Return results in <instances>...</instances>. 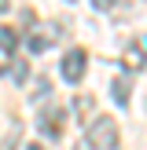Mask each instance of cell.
Returning <instances> with one entry per match:
<instances>
[{
  "mask_svg": "<svg viewBox=\"0 0 147 150\" xmlns=\"http://www.w3.org/2000/svg\"><path fill=\"white\" fill-rule=\"evenodd\" d=\"M85 143L92 146V150H114L118 146V125L110 121V117H96V121L88 125Z\"/></svg>",
  "mask_w": 147,
  "mask_h": 150,
  "instance_id": "cell-1",
  "label": "cell"
},
{
  "mask_svg": "<svg viewBox=\"0 0 147 150\" xmlns=\"http://www.w3.org/2000/svg\"><path fill=\"white\" fill-rule=\"evenodd\" d=\"M85 70H88V55L81 48H74V51L63 55V77L70 81V84H77V81L85 77Z\"/></svg>",
  "mask_w": 147,
  "mask_h": 150,
  "instance_id": "cell-2",
  "label": "cell"
},
{
  "mask_svg": "<svg viewBox=\"0 0 147 150\" xmlns=\"http://www.w3.org/2000/svg\"><path fill=\"white\" fill-rule=\"evenodd\" d=\"M63 121H66V114H63V110H44V114L37 117V128H41L48 139H59V132H63Z\"/></svg>",
  "mask_w": 147,
  "mask_h": 150,
  "instance_id": "cell-3",
  "label": "cell"
},
{
  "mask_svg": "<svg viewBox=\"0 0 147 150\" xmlns=\"http://www.w3.org/2000/svg\"><path fill=\"white\" fill-rule=\"evenodd\" d=\"M121 62H125V70H132V73H140V70H143V40H140V37L129 44V51H125V59H121Z\"/></svg>",
  "mask_w": 147,
  "mask_h": 150,
  "instance_id": "cell-4",
  "label": "cell"
},
{
  "mask_svg": "<svg viewBox=\"0 0 147 150\" xmlns=\"http://www.w3.org/2000/svg\"><path fill=\"white\" fill-rule=\"evenodd\" d=\"M110 95H114V103H118V106H129L132 81H129V77H118V81H110Z\"/></svg>",
  "mask_w": 147,
  "mask_h": 150,
  "instance_id": "cell-5",
  "label": "cell"
},
{
  "mask_svg": "<svg viewBox=\"0 0 147 150\" xmlns=\"http://www.w3.org/2000/svg\"><path fill=\"white\" fill-rule=\"evenodd\" d=\"M15 48H19V33L11 26H0V55H15Z\"/></svg>",
  "mask_w": 147,
  "mask_h": 150,
  "instance_id": "cell-6",
  "label": "cell"
},
{
  "mask_svg": "<svg viewBox=\"0 0 147 150\" xmlns=\"http://www.w3.org/2000/svg\"><path fill=\"white\" fill-rule=\"evenodd\" d=\"M26 73H29L26 59H11V62H7V77H11L15 84H22V81H26Z\"/></svg>",
  "mask_w": 147,
  "mask_h": 150,
  "instance_id": "cell-7",
  "label": "cell"
},
{
  "mask_svg": "<svg viewBox=\"0 0 147 150\" xmlns=\"http://www.w3.org/2000/svg\"><path fill=\"white\" fill-rule=\"evenodd\" d=\"M74 110H77L74 117H81V121H85L88 110H92V95H77V99H74Z\"/></svg>",
  "mask_w": 147,
  "mask_h": 150,
  "instance_id": "cell-8",
  "label": "cell"
},
{
  "mask_svg": "<svg viewBox=\"0 0 147 150\" xmlns=\"http://www.w3.org/2000/svg\"><path fill=\"white\" fill-rule=\"evenodd\" d=\"M48 44H51V37H48V33H33V37H29V51H33V55H41Z\"/></svg>",
  "mask_w": 147,
  "mask_h": 150,
  "instance_id": "cell-9",
  "label": "cell"
},
{
  "mask_svg": "<svg viewBox=\"0 0 147 150\" xmlns=\"http://www.w3.org/2000/svg\"><path fill=\"white\" fill-rule=\"evenodd\" d=\"M114 4H118V0H92V7H96V11H110Z\"/></svg>",
  "mask_w": 147,
  "mask_h": 150,
  "instance_id": "cell-10",
  "label": "cell"
},
{
  "mask_svg": "<svg viewBox=\"0 0 147 150\" xmlns=\"http://www.w3.org/2000/svg\"><path fill=\"white\" fill-rule=\"evenodd\" d=\"M7 7H11V0H0V11H7Z\"/></svg>",
  "mask_w": 147,
  "mask_h": 150,
  "instance_id": "cell-11",
  "label": "cell"
},
{
  "mask_svg": "<svg viewBox=\"0 0 147 150\" xmlns=\"http://www.w3.org/2000/svg\"><path fill=\"white\" fill-rule=\"evenodd\" d=\"M29 150H44V146H41V143H29Z\"/></svg>",
  "mask_w": 147,
  "mask_h": 150,
  "instance_id": "cell-12",
  "label": "cell"
}]
</instances>
